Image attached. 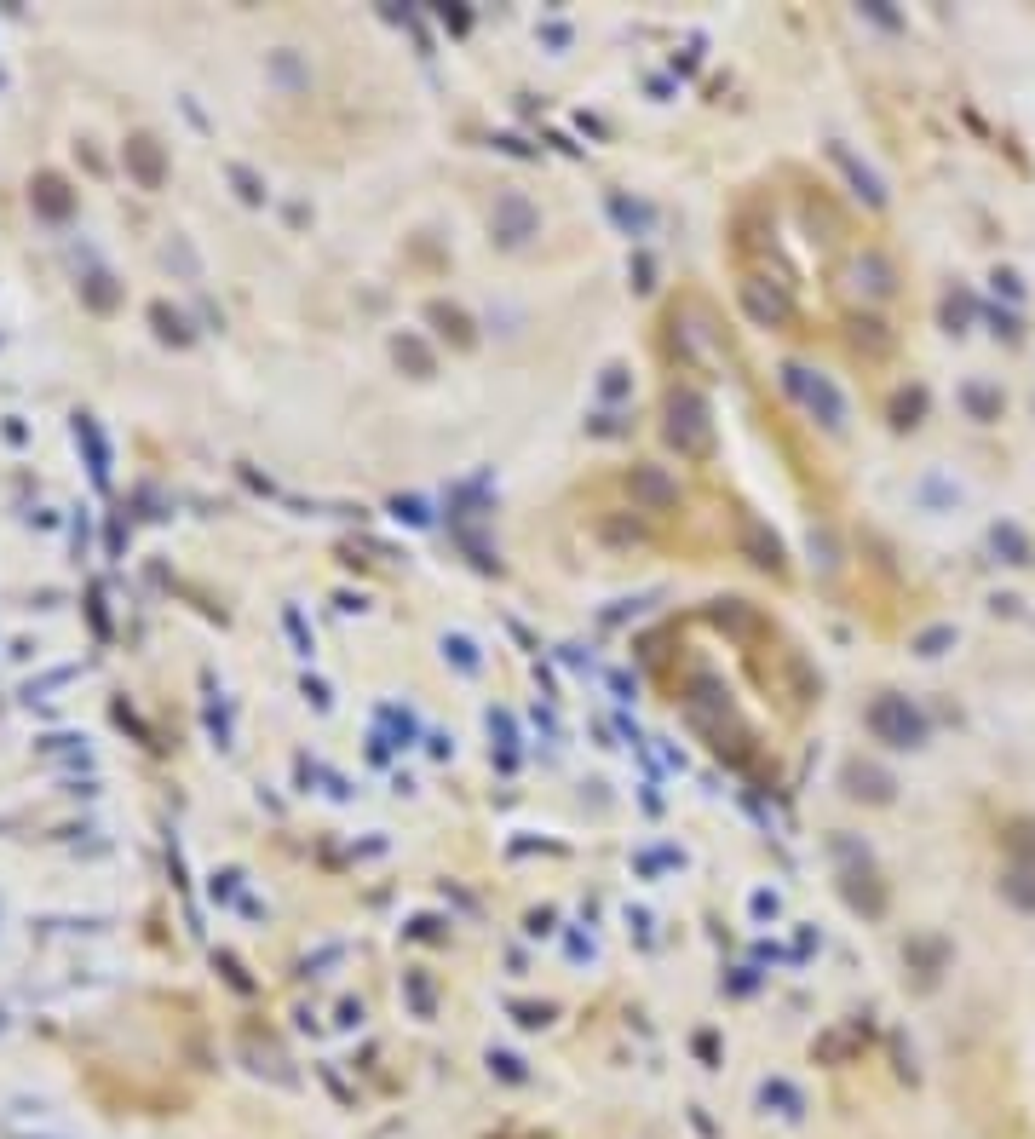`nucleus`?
Wrapping results in <instances>:
<instances>
[{
    "instance_id": "nucleus-1",
    "label": "nucleus",
    "mask_w": 1035,
    "mask_h": 1139,
    "mask_svg": "<svg viewBox=\"0 0 1035 1139\" xmlns=\"http://www.w3.org/2000/svg\"><path fill=\"white\" fill-rule=\"evenodd\" d=\"M127 156H133V173L144 179V185H161V156H156V139H133V144H127Z\"/></svg>"
},
{
    "instance_id": "nucleus-2",
    "label": "nucleus",
    "mask_w": 1035,
    "mask_h": 1139,
    "mask_svg": "<svg viewBox=\"0 0 1035 1139\" xmlns=\"http://www.w3.org/2000/svg\"><path fill=\"white\" fill-rule=\"evenodd\" d=\"M41 208L46 213H64L69 208V196H64V185H58V179H41Z\"/></svg>"
}]
</instances>
